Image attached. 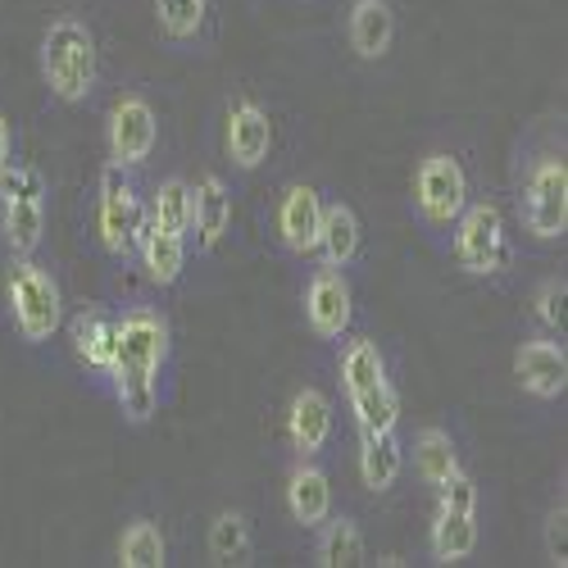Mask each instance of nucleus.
<instances>
[{
    "label": "nucleus",
    "instance_id": "29",
    "mask_svg": "<svg viewBox=\"0 0 568 568\" xmlns=\"http://www.w3.org/2000/svg\"><path fill=\"white\" fill-rule=\"evenodd\" d=\"M114 555L123 568H164L169 564V537H164V524L151 514H132L119 541H114Z\"/></svg>",
    "mask_w": 568,
    "mask_h": 568
},
{
    "label": "nucleus",
    "instance_id": "19",
    "mask_svg": "<svg viewBox=\"0 0 568 568\" xmlns=\"http://www.w3.org/2000/svg\"><path fill=\"white\" fill-rule=\"evenodd\" d=\"M282 505H287V518L301 532H314L323 518L333 514L337 496H333V478H327L323 459H292L287 487H282Z\"/></svg>",
    "mask_w": 568,
    "mask_h": 568
},
{
    "label": "nucleus",
    "instance_id": "5",
    "mask_svg": "<svg viewBox=\"0 0 568 568\" xmlns=\"http://www.w3.org/2000/svg\"><path fill=\"white\" fill-rule=\"evenodd\" d=\"M146 223V192H141V173L123 164H101L97 186H91V236L105 260L132 264L136 232Z\"/></svg>",
    "mask_w": 568,
    "mask_h": 568
},
{
    "label": "nucleus",
    "instance_id": "21",
    "mask_svg": "<svg viewBox=\"0 0 568 568\" xmlns=\"http://www.w3.org/2000/svg\"><path fill=\"white\" fill-rule=\"evenodd\" d=\"M396 10L392 0H351L346 6V45L355 51V60L364 64H383L396 45Z\"/></svg>",
    "mask_w": 568,
    "mask_h": 568
},
{
    "label": "nucleus",
    "instance_id": "2",
    "mask_svg": "<svg viewBox=\"0 0 568 568\" xmlns=\"http://www.w3.org/2000/svg\"><path fill=\"white\" fill-rule=\"evenodd\" d=\"M37 73L45 97L64 110H82L97 101L101 87V41L97 28H91L82 14H55L41 28L37 41Z\"/></svg>",
    "mask_w": 568,
    "mask_h": 568
},
{
    "label": "nucleus",
    "instance_id": "20",
    "mask_svg": "<svg viewBox=\"0 0 568 568\" xmlns=\"http://www.w3.org/2000/svg\"><path fill=\"white\" fill-rule=\"evenodd\" d=\"M314 260L333 268H355L364 260V223L346 196H323V219H318V246Z\"/></svg>",
    "mask_w": 568,
    "mask_h": 568
},
{
    "label": "nucleus",
    "instance_id": "27",
    "mask_svg": "<svg viewBox=\"0 0 568 568\" xmlns=\"http://www.w3.org/2000/svg\"><path fill=\"white\" fill-rule=\"evenodd\" d=\"M314 564L318 568H355L364 564V528L355 514H327L314 528Z\"/></svg>",
    "mask_w": 568,
    "mask_h": 568
},
{
    "label": "nucleus",
    "instance_id": "23",
    "mask_svg": "<svg viewBox=\"0 0 568 568\" xmlns=\"http://www.w3.org/2000/svg\"><path fill=\"white\" fill-rule=\"evenodd\" d=\"M392 377V364H387V351L377 346L373 337H342L337 342V387L342 396H359V392H373L377 383Z\"/></svg>",
    "mask_w": 568,
    "mask_h": 568
},
{
    "label": "nucleus",
    "instance_id": "32",
    "mask_svg": "<svg viewBox=\"0 0 568 568\" xmlns=\"http://www.w3.org/2000/svg\"><path fill=\"white\" fill-rule=\"evenodd\" d=\"M146 219L155 227H169V232H186V227H192V182H186L182 173L160 178L151 192H146Z\"/></svg>",
    "mask_w": 568,
    "mask_h": 568
},
{
    "label": "nucleus",
    "instance_id": "10",
    "mask_svg": "<svg viewBox=\"0 0 568 568\" xmlns=\"http://www.w3.org/2000/svg\"><path fill=\"white\" fill-rule=\"evenodd\" d=\"M273 114L251 91H232L223 101V160L236 178H251L273 160Z\"/></svg>",
    "mask_w": 568,
    "mask_h": 568
},
{
    "label": "nucleus",
    "instance_id": "18",
    "mask_svg": "<svg viewBox=\"0 0 568 568\" xmlns=\"http://www.w3.org/2000/svg\"><path fill=\"white\" fill-rule=\"evenodd\" d=\"M155 32L178 55H210L214 0H155Z\"/></svg>",
    "mask_w": 568,
    "mask_h": 568
},
{
    "label": "nucleus",
    "instance_id": "8",
    "mask_svg": "<svg viewBox=\"0 0 568 568\" xmlns=\"http://www.w3.org/2000/svg\"><path fill=\"white\" fill-rule=\"evenodd\" d=\"M114 323H119V364L114 368L164 377L173 364L169 314L160 305H146V301H128V305H114Z\"/></svg>",
    "mask_w": 568,
    "mask_h": 568
},
{
    "label": "nucleus",
    "instance_id": "25",
    "mask_svg": "<svg viewBox=\"0 0 568 568\" xmlns=\"http://www.w3.org/2000/svg\"><path fill=\"white\" fill-rule=\"evenodd\" d=\"M478 541H483L478 509H446V505L433 509V528H428L433 564H464V559H473Z\"/></svg>",
    "mask_w": 568,
    "mask_h": 568
},
{
    "label": "nucleus",
    "instance_id": "4",
    "mask_svg": "<svg viewBox=\"0 0 568 568\" xmlns=\"http://www.w3.org/2000/svg\"><path fill=\"white\" fill-rule=\"evenodd\" d=\"M6 314L14 337L32 351L51 346L64 327L69 301H64V282L55 264H45L41 255H19L6 264Z\"/></svg>",
    "mask_w": 568,
    "mask_h": 568
},
{
    "label": "nucleus",
    "instance_id": "1",
    "mask_svg": "<svg viewBox=\"0 0 568 568\" xmlns=\"http://www.w3.org/2000/svg\"><path fill=\"white\" fill-rule=\"evenodd\" d=\"M514 227L537 251H555L568 236V151L564 119H541L514 141L509 160Z\"/></svg>",
    "mask_w": 568,
    "mask_h": 568
},
{
    "label": "nucleus",
    "instance_id": "26",
    "mask_svg": "<svg viewBox=\"0 0 568 568\" xmlns=\"http://www.w3.org/2000/svg\"><path fill=\"white\" fill-rule=\"evenodd\" d=\"M123 428H151L164 409V392H160V377H146V373H128V368H114L110 383H105Z\"/></svg>",
    "mask_w": 568,
    "mask_h": 568
},
{
    "label": "nucleus",
    "instance_id": "12",
    "mask_svg": "<svg viewBox=\"0 0 568 568\" xmlns=\"http://www.w3.org/2000/svg\"><path fill=\"white\" fill-rule=\"evenodd\" d=\"M318 219H323V192L310 182H287L268 205V236L273 246L287 255L310 264L314 246H318Z\"/></svg>",
    "mask_w": 568,
    "mask_h": 568
},
{
    "label": "nucleus",
    "instance_id": "6",
    "mask_svg": "<svg viewBox=\"0 0 568 568\" xmlns=\"http://www.w3.org/2000/svg\"><path fill=\"white\" fill-rule=\"evenodd\" d=\"M468 201H473L468 164L455 151H423L409 178V210L423 236L442 246V236L450 232V223L464 214Z\"/></svg>",
    "mask_w": 568,
    "mask_h": 568
},
{
    "label": "nucleus",
    "instance_id": "13",
    "mask_svg": "<svg viewBox=\"0 0 568 568\" xmlns=\"http://www.w3.org/2000/svg\"><path fill=\"white\" fill-rule=\"evenodd\" d=\"M60 333L69 337V351L78 359V368L87 373V383H97L105 392L110 373L119 364V323H114V305H82L78 314H64Z\"/></svg>",
    "mask_w": 568,
    "mask_h": 568
},
{
    "label": "nucleus",
    "instance_id": "16",
    "mask_svg": "<svg viewBox=\"0 0 568 568\" xmlns=\"http://www.w3.org/2000/svg\"><path fill=\"white\" fill-rule=\"evenodd\" d=\"M232 214H236L232 182L214 169L196 173V182H192V227H186V242H192L196 255H214L227 242Z\"/></svg>",
    "mask_w": 568,
    "mask_h": 568
},
{
    "label": "nucleus",
    "instance_id": "31",
    "mask_svg": "<svg viewBox=\"0 0 568 568\" xmlns=\"http://www.w3.org/2000/svg\"><path fill=\"white\" fill-rule=\"evenodd\" d=\"M346 405H351L355 437H368V433H392V428H400V387H396V377H387V383H377L373 392L351 396Z\"/></svg>",
    "mask_w": 568,
    "mask_h": 568
},
{
    "label": "nucleus",
    "instance_id": "28",
    "mask_svg": "<svg viewBox=\"0 0 568 568\" xmlns=\"http://www.w3.org/2000/svg\"><path fill=\"white\" fill-rule=\"evenodd\" d=\"M210 564H251L255 559V524L246 509H219L205 528Z\"/></svg>",
    "mask_w": 568,
    "mask_h": 568
},
{
    "label": "nucleus",
    "instance_id": "30",
    "mask_svg": "<svg viewBox=\"0 0 568 568\" xmlns=\"http://www.w3.org/2000/svg\"><path fill=\"white\" fill-rule=\"evenodd\" d=\"M528 318H532V333L546 337H568V277L564 273H546L532 282L528 292Z\"/></svg>",
    "mask_w": 568,
    "mask_h": 568
},
{
    "label": "nucleus",
    "instance_id": "15",
    "mask_svg": "<svg viewBox=\"0 0 568 568\" xmlns=\"http://www.w3.org/2000/svg\"><path fill=\"white\" fill-rule=\"evenodd\" d=\"M514 383L528 400L555 405L568 392V346L559 337L532 333L514 346Z\"/></svg>",
    "mask_w": 568,
    "mask_h": 568
},
{
    "label": "nucleus",
    "instance_id": "24",
    "mask_svg": "<svg viewBox=\"0 0 568 568\" xmlns=\"http://www.w3.org/2000/svg\"><path fill=\"white\" fill-rule=\"evenodd\" d=\"M359 483L368 496H387L405 478V437L400 428L392 433H368L359 437Z\"/></svg>",
    "mask_w": 568,
    "mask_h": 568
},
{
    "label": "nucleus",
    "instance_id": "14",
    "mask_svg": "<svg viewBox=\"0 0 568 568\" xmlns=\"http://www.w3.org/2000/svg\"><path fill=\"white\" fill-rule=\"evenodd\" d=\"M282 437H287L292 459H323L337 442V400L314 383L296 387L287 400V418H282Z\"/></svg>",
    "mask_w": 568,
    "mask_h": 568
},
{
    "label": "nucleus",
    "instance_id": "17",
    "mask_svg": "<svg viewBox=\"0 0 568 568\" xmlns=\"http://www.w3.org/2000/svg\"><path fill=\"white\" fill-rule=\"evenodd\" d=\"M132 264L146 273V282L155 292H173L186 277V268H192V242H186V232H169V227H155L146 219L136 232Z\"/></svg>",
    "mask_w": 568,
    "mask_h": 568
},
{
    "label": "nucleus",
    "instance_id": "22",
    "mask_svg": "<svg viewBox=\"0 0 568 568\" xmlns=\"http://www.w3.org/2000/svg\"><path fill=\"white\" fill-rule=\"evenodd\" d=\"M405 468H414V478L437 491L450 473L464 468V455H459V442L450 428H442V423H428V428H418L409 442H405Z\"/></svg>",
    "mask_w": 568,
    "mask_h": 568
},
{
    "label": "nucleus",
    "instance_id": "3",
    "mask_svg": "<svg viewBox=\"0 0 568 568\" xmlns=\"http://www.w3.org/2000/svg\"><path fill=\"white\" fill-rule=\"evenodd\" d=\"M442 251L455 264V273L487 282V287H505L518 264V242H514V223H509L505 205L487 192H473L464 214L442 236Z\"/></svg>",
    "mask_w": 568,
    "mask_h": 568
},
{
    "label": "nucleus",
    "instance_id": "34",
    "mask_svg": "<svg viewBox=\"0 0 568 568\" xmlns=\"http://www.w3.org/2000/svg\"><path fill=\"white\" fill-rule=\"evenodd\" d=\"M14 146H19L14 123H10V114H6V110H0V173H6V164L14 160Z\"/></svg>",
    "mask_w": 568,
    "mask_h": 568
},
{
    "label": "nucleus",
    "instance_id": "7",
    "mask_svg": "<svg viewBox=\"0 0 568 568\" xmlns=\"http://www.w3.org/2000/svg\"><path fill=\"white\" fill-rule=\"evenodd\" d=\"M51 186H45V173L32 160H10L6 173H0V242H6V255H41L45 246V223H51Z\"/></svg>",
    "mask_w": 568,
    "mask_h": 568
},
{
    "label": "nucleus",
    "instance_id": "11",
    "mask_svg": "<svg viewBox=\"0 0 568 568\" xmlns=\"http://www.w3.org/2000/svg\"><path fill=\"white\" fill-rule=\"evenodd\" d=\"M160 151V110L146 91H123L105 114V160L123 169H146Z\"/></svg>",
    "mask_w": 568,
    "mask_h": 568
},
{
    "label": "nucleus",
    "instance_id": "9",
    "mask_svg": "<svg viewBox=\"0 0 568 568\" xmlns=\"http://www.w3.org/2000/svg\"><path fill=\"white\" fill-rule=\"evenodd\" d=\"M301 318H305L314 342L337 346L351 333V327H355V287H351V273L323 264V260H310V273L301 282Z\"/></svg>",
    "mask_w": 568,
    "mask_h": 568
},
{
    "label": "nucleus",
    "instance_id": "33",
    "mask_svg": "<svg viewBox=\"0 0 568 568\" xmlns=\"http://www.w3.org/2000/svg\"><path fill=\"white\" fill-rule=\"evenodd\" d=\"M541 550H546V564H555V568L568 564V505H564V491H559V496L550 500V509H546Z\"/></svg>",
    "mask_w": 568,
    "mask_h": 568
}]
</instances>
